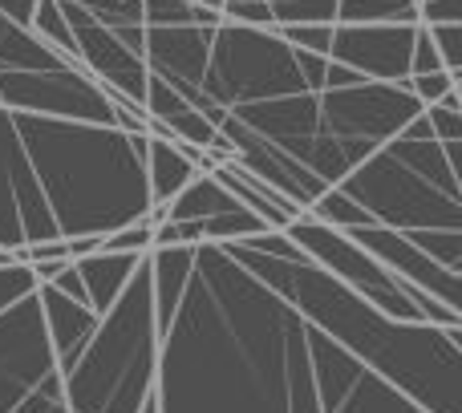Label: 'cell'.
Returning <instances> with one entry per match:
<instances>
[{
  "label": "cell",
  "mask_w": 462,
  "mask_h": 413,
  "mask_svg": "<svg viewBox=\"0 0 462 413\" xmlns=\"http://www.w3.org/2000/svg\"><path fill=\"white\" fill-rule=\"evenodd\" d=\"M57 239V223L21 151L13 114L0 106V252Z\"/></svg>",
  "instance_id": "obj_10"
},
{
  "label": "cell",
  "mask_w": 462,
  "mask_h": 413,
  "mask_svg": "<svg viewBox=\"0 0 462 413\" xmlns=\"http://www.w3.org/2000/svg\"><path fill=\"white\" fill-rule=\"evenodd\" d=\"M159 373V328L151 308V263L138 260L126 292L97 320L89 344L61 373L69 413H138L154 393Z\"/></svg>",
  "instance_id": "obj_4"
},
{
  "label": "cell",
  "mask_w": 462,
  "mask_h": 413,
  "mask_svg": "<svg viewBox=\"0 0 462 413\" xmlns=\"http://www.w3.org/2000/svg\"><path fill=\"white\" fill-rule=\"evenodd\" d=\"M422 29L430 32L434 49H439L442 69L462 78V24H422Z\"/></svg>",
  "instance_id": "obj_35"
},
{
  "label": "cell",
  "mask_w": 462,
  "mask_h": 413,
  "mask_svg": "<svg viewBox=\"0 0 462 413\" xmlns=\"http://www.w3.org/2000/svg\"><path fill=\"white\" fill-rule=\"evenodd\" d=\"M276 24H337V0H276Z\"/></svg>",
  "instance_id": "obj_30"
},
{
  "label": "cell",
  "mask_w": 462,
  "mask_h": 413,
  "mask_svg": "<svg viewBox=\"0 0 462 413\" xmlns=\"http://www.w3.org/2000/svg\"><path fill=\"white\" fill-rule=\"evenodd\" d=\"M361 73H353L349 65H337V61H328L325 65V81H320V89H349V86H361Z\"/></svg>",
  "instance_id": "obj_42"
},
{
  "label": "cell",
  "mask_w": 462,
  "mask_h": 413,
  "mask_svg": "<svg viewBox=\"0 0 462 413\" xmlns=\"http://www.w3.org/2000/svg\"><path fill=\"white\" fill-rule=\"evenodd\" d=\"M422 114V102L406 86L361 81L349 89H320L317 94V134L337 142H353L374 154L390 138H398Z\"/></svg>",
  "instance_id": "obj_8"
},
{
  "label": "cell",
  "mask_w": 462,
  "mask_h": 413,
  "mask_svg": "<svg viewBox=\"0 0 462 413\" xmlns=\"http://www.w3.org/2000/svg\"><path fill=\"white\" fill-rule=\"evenodd\" d=\"M32 288H37V280H32V271L24 268V263H5V268H0V308H8V304L21 300V296H29Z\"/></svg>",
  "instance_id": "obj_38"
},
{
  "label": "cell",
  "mask_w": 462,
  "mask_h": 413,
  "mask_svg": "<svg viewBox=\"0 0 462 413\" xmlns=\"http://www.w3.org/2000/svg\"><path fill=\"white\" fill-rule=\"evenodd\" d=\"M422 255L450 271H462V231H402Z\"/></svg>",
  "instance_id": "obj_29"
},
{
  "label": "cell",
  "mask_w": 462,
  "mask_h": 413,
  "mask_svg": "<svg viewBox=\"0 0 462 413\" xmlns=\"http://www.w3.org/2000/svg\"><path fill=\"white\" fill-rule=\"evenodd\" d=\"M369 223L390 231H462V195L422 179L402 154L393 151V138L377 146L361 167L337 183Z\"/></svg>",
  "instance_id": "obj_6"
},
{
  "label": "cell",
  "mask_w": 462,
  "mask_h": 413,
  "mask_svg": "<svg viewBox=\"0 0 462 413\" xmlns=\"http://www.w3.org/2000/svg\"><path fill=\"white\" fill-rule=\"evenodd\" d=\"M224 16L191 5V0H143L146 29H167V24H219Z\"/></svg>",
  "instance_id": "obj_26"
},
{
  "label": "cell",
  "mask_w": 462,
  "mask_h": 413,
  "mask_svg": "<svg viewBox=\"0 0 462 413\" xmlns=\"http://www.w3.org/2000/svg\"><path fill=\"white\" fill-rule=\"evenodd\" d=\"M32 13H37V0H0V16H8L21 29L32 24Z\"/></svg>",
  "instance_id": "obj_44"
},
{
  "label": "cell",
  "mask_w": 462,
  "mask_h": 413,
  "mask_svg": "<svg viewBox=\"0 0 462 413\" xmlns=\"http://www.w3.org/2000/svg\"><path fill=\"white\" fill-rule=\"evenodd\" d=\"M418 24H462V0H418Z\"/></svg>",
  "instance_id": "obj_40"
},
{
  "label": "cell",
  "mask_w": 462,
  "mask_h": 413,
  "mask_svg": "<svg viewBox=\"0 0 462 413\" xmlns=\"http://www.w3.org/2000/svg\"><path fill=\"white\" fill-rule=\"evenodd\" d=\"M276 32L300 53L328 57V41H333V24H276Z\"/></svg>",
  "instance_id": "obj_33"
},
{
  "label": "cell",
  "mask_w": 462,
  "mask_h": 413,
  "mask_svg": "<svg viewBox=\"0 0 462 413\" xmlns=\"http://www.w3.org/2000/svg\"><path fill=\"white\" fill-rule=\"evenodd\" d=\"M292 94H312L300 73V53L276 29L219 21L211 29V53L203 81L195 94H187V102L216 126L224 110Z\"/></svg>",
  "instance_id": "obj_5"
},
{
  "label": "cell",
  "mask_w": 462,
  "mask_h": 413,
  "mask_svg": "<svg viewBox=\"0 0 462 413\" xmlns=\"http://www.w3.org/2000/svg\"><path fill=\"white\" fill-rule=\"evenodd\" d=\"M418 24H333L328 61L349 65L365 81L406 86Z\"/></svg>",
  "instance_id": "obj_12"
},
{
  "label": "cell",
  "mask_w": 462,
  "mask_h": 413,
  "mask_svg": "<svg viewBox=\"0 0 462 413\" xmlns=\"http://www.w3.org/2000/svg\"><path fill=\"white\" fill-rule=\"evenodd\" d=\"M304 341H309V369H312V390H317L320 413H333L349 398V390L357 385V377L365 373L361 361H353L337 341H328L320 328L304 325Z\"/></svg>",
  "instance_id": "obj_18"
},
{
  "label": "cell",
  "mask_w": 462,
  "mask_h": 413,
  "mask_svg": "<svg viewBox=\"0 0 462 413\" xmlns=\"http://www.w3.org/2000/svg\"><path fill=\"white\" fill-rule=\"evenodd\" d=\"M154 247V227L146 219L126 223V227L102 235V252H126V255H146Z\"/></svg>",
  "instance_id": "obj_32"
},
{
  "label": "cell",
  "mask_w": 462,
  "mask_h": 413,
  "mask_svg": "<svg viewBox=\"0 0 462 413\" xmlns=\"http://www.w3.org/2000/svg\"><path fill=\"white\" fill-rule=\"evenodd\" d=\"M65 247H69V260H81V255L102 252V235H73L65 239Z\"/></svg>",
  "instance_id": "obj_45"
},
{
  "label": "cell",
  "mask_w": 462,
  "mask_h": 413,
  "mask_svg": "<svg viewBox=\"0 0 462 413\" xmlns=\"http://www.w3.org/2000/svg\"><path fill=\"white\" fill-rule=\"evenodd\" d=\"M442 61H439V49H434L430 32L418 24L414 32V49H410V78H422V73H439Z\"/></svg>",
  "instance_id": "obj_39"
},
{
  "label": "cell",
  "mask_w": 462,
  "mask_h": 413,
  "mask_svg": "<svg viewBox=\"0 0 462 413\" xmlns=\"http://www.w3.org/2000/svg\"><path fill=\"white\" fill-rule=\"evenodd\" d=\"M138 413H159V406H154V393H151V398H146V406L138 409Z\"/></svg>",
  "instance_id": "obj_47"
},
{
  "label": "cell",
  "mask_w": 462,
  "mask_h": 413,
  "mask_svg": "<svg viewBox=\"0 0 462 413\" xmlns=\"http://www.w3.org/2000/svg\"><path fill=\"white\" fill-rule=\"evenodd\" d=\"M57 5H73L102 21L106 29L114 24H143V0H57Z\"/></svg>",
  "instance_id": "obj_31"
},
{
  "label": "cell",
  "mask_w": 462,
  "mask_h": 413,
  "mask_svg": "<svg viewBox=\"0 0 462 413\" xmlns=\"http://www.w3.org/2000/svg\"><path fill=\"white\" fill-rule=\"evenodd\" d=\"M37 304H41V320H45V336H49V349H53L57 373H69L102 317L94 308H86V304L61 296L49 284H37Z\"/></svg>",
  "instance_id": "obj_17"
},
{
  "label": "cell",
  "mask_w": 462,
  "mask_h": 413,
  "mask_svg": "<svg viewBox=\"0 0 462 413\" xmlns=\"http://www.w3.org/2000/svg\"><path fill=\"white\" fill-rule=\"evenodd\" d=\"M304 215H309V219H317V223H325V227H337V231L365 227V223H369V215L361 211V206L353 203L345 191H337V187H328V191L320 195V199L312 203Z\"/></svg>",
  "instance_id": "obj_28"
},
{
  "label": "cell",
  "mask_w": 462,
  "mask_h": 413,
  "mask_svg": "<svg viewBox=\"0 0 462 413\" xmlns=\"http://www.w3.org/2000/svg\"><path fill=\"white\" fill-rule=\"evenodd\" d=\"M191 5L208 8V13H219V8H224V0H191Z\"/></svg>",
  "instance_id": "obj_46"
},
{
  "label": "cell",
  "mask_w": 462,
  "mask_h": 413,
  "mask_svg": "<svg viewBox=\"0 0 462 413\" xmlns=\"http://www.w3.org/2000/svg\"><path fill=\"white\" fill-rule=\"evenodd\" d=\"M211 29L216 24H167V29H146L143 24V61L151 73L179 89L195 94L208 69L211 53Z\"/></svg>",
  "instance_id": "obj_16"
},
{
  "label": "cell",
  "mask_w": 462,
  "mask_h": 413,
  "mask_svg": "<svg viewBox=\"0 0 462 413\" xmlns=\"http://www.w3.org/2000/svg\"><path fill=\"white\" fill-rule=\"evenodd\" d=\"M239 122L244 130H252L255 138L272 142L276 151H284L288 159H296L304 167L317 138V94H292V97H272V102H252L224 110Z\"/></svg>",
  "instance_id": "obj_15"
},
{
  "label": "cell",
  "mask_w": 462,
  "mask_h": 413,
  "mask_svg": "<svg viewBox=\"0 0 462 413\" xmlns=\"http://www.w3.org/2000/svg\"><path fill=\"white\" fill-rule=\"evenodd\" d=\"M13 413H69V406H65V401H57V398H45V393L32 390L29 398H24Z\"/></svg>",
  "instance_id": "obj_43"
},
{
  "label": "cell",
  "mask_w": 462,
  "mask_h": 413,
  "mask_svg": "<svg viewBox=\"0 0 462 413\" xmlns=\"http://www.w3.org/2000/svg\"><path fill=\"white\" fill-rule=\"evenodd\" d=\"M13 122L61 239L110 235L146 219V134L37 114H13Z\"/></svg>",
  "instance_id": "obj_3"
},
{
  "label": "cell",
  "mask_w": 462,
  "mask_h": 413,
  "mask_svg": "<svg viewBox=\"0 0 462 413\" xmlns=\"http://www.w3.org/2000/svg\"><path fill=\"white\" fill-rule=\"evenodd\" d=\"M151 263V308H154V328H159V341L167 336L171 320H175L179 304H183L187 280L195 268V247H151L146 252Z\"/></svg>",
  "instance_id": "obj_19"
},
{
  "label": "cell",
  "mask_w": 462,
  "mask_h": 413,
  "mask_svg": "<svg viewBox=\"0 0 462 413\" xmlns=\"http://www.w3.org/2000/svg\"><path fill=\"white\" fill-rule=\"evenodd\" d=\"M61 16H65V24H69V32H73V49H78L81 69H86L97 86L110 89V94L143 106L146 78H151V69H146L143 57H138L134 49H126L102 21H94V16L81 13V8L61 5Z\"/></svg>",
  "instance_id": "obj_13"
},
{
  "label": "cell",
  "mask_w": 462,
  "mask_h": 413,
  "mask_svg": "<svg viewBox=\"0 0 462 413\" xmlns=\"http://www.w3.org/2000/svg\"><path fill=\"white\" fill-rule=\"evenodd\" d=\"M263 288L284 296L304 325L320 328L353 361L402 390L426 413H462V325L390 320L317 263H284L244 243H219Z\"/></svg>",
  "instance_id": "obj_2"
},
{
  "label": "cell",
  "mask_w": 462,
  "mask_h": 413,
  "mask_svg": "<svg viewBox=\"0 0 462 413\" xmlns=\"http://www.w3.org/2000/svg\"><path fill=\"white\" fill-rule=\"evenodd\" d=\"M227 211H239V203L231 199L211 175H195L191 183L167 203V219H175V223L211 219V215H227Z\"/></svg>",
  "instance_id": "obj_23"
},
{
  "label": "cell",
  "mask_w": 462,
  "mask_h": 413,
  "mask_svg": "<svg viewBox=\"0 0 462 413\" xmlns=\"http://www.w3.org/2000/svg\"><path fill=\"white\" fill-rule=\"evenodd\" d=\"M195 175H199V170L179 154L175 142H167V138H146V191H151V206H167Z\"/></svg>",
  "instance_id": "obj_22"
},
{
  "label": "cell",
  "mask_w": 462,
  "mask_h": 413,
  "mask_svg": "<svg viewBox=\"0 0 462 413\" xmlns=\"http://www.w3.org/2000/svg\"><path fill=\"white\" fill-rule=\"evenodd\" d=\"M333 413H426V409L414 406L402 390H393L390 381H382L377 373L365 369V373L357 377V385L349 390V398H345Z\"/></svg>",
  "instance_id": "obj_24"
},
{
  "label": "cell",
  "mask_w": 462,
  "mask_h": 413,
  "mask_svg": "<svg viewBox=\"0 0 462 413\" xmlns=\"http://www.w3.org/2000/svg\"><path fill=\"white\" fill-rule=\"evenodd\" d=\"M345 235L369 252L385 271L402 280V284H414L418 292L434 296L439 304L462 312V271H450L442 263H434L430 255H422L414 243H410L402 231H390V227H377V223H365V227H349Z\"/></svg>",
  "instance_id": "obj_14"
},
{
  "label": "cell",
  "mask_w": 462,
  "mask_h": 413,
  "mask_svg": "<svg viewBox=\"0 0 462 413\" xmlns=\"http://www.w3.org/2000/svg\"><path fill=\"white\" fill-rule=\"evenodd\" d=\"M0 106L8 114L114 126L110 94L81 65H61V69H41V73H0Z\"/></svg>",
  "instance_id": "obj_9"
},
{
  "label": "cell",
  "mask_w": 462,
  "mask_h": 413,
  "mask_svg": "<svg viewBox=\"0 0 462 413\" xmlns=\"http://www.w3.org/2000/svg\"><path fill=\"white\" fill-rule=\"evenodd\" d=\"M268 5H276V0H268Z\"/></svg>",
  "instance_id": "obj_48"
},
{
  "label": "cell",
  "mask_w": 462,
  "mask_h": 413,
  "mask_svg": "<svg viewBox=\"0 0 462 413\" xmlns=\"http://www.w3.org/2000/svg\"><path fill=\"white\" fill-rule=\"evenodd\" d=\"M337 24H418V0H337Z\"/></svg>",
  "instance_id": "obj_25"
},
{
  "label": "cell",
  "mask_w": 462,
  "mask_h": 413,
  "mask_svg": "<svg viewBox=\"0 0 462 413\" xmlns=\"http://www.w3.org/2000/svg\"><path fill=\"white\" fill-rule=\"evenodd\" d=\"M138 260H143V255H126V252H94V255L73 260L81 284H86V300L97 317H106V312L114 308V300L126 292L130 276L138 271Z\"/></svg>",
  "instance_id": "obj_21"
},
{
  "label": "cell",
  "mask_w": 462,
  "mask_h": 413,
  "mask_svg": "<svg viewBox=\"0 0 462 413\" xmlns=\"http://www.w3.org/2000/svg\"><path fill=\"white\" fill-rule=\"evenodd\" d=\"M426 122H430L434 142H442L447 151L462 146V110H447V106H426Z\"/></svg>",
  "instance_id": "obj_37"
},
{
  "label": "cell",
  "mask_w": 462,
  "mask_h": 413,
  "mask_svg": "<svg viewBox=\"0 0 462 413\" xmlns=\"http://www.w3.org/2000/svg\"><path fill=\"white\" fill-rule=\"evenodd\" d=\"M49 373H57V361L32 288L29 296L0 308V413H13Z\"/></svg>",
  "instance_id": "obj_11"
},
{
  "label": "cell",
  "mask_w": 462,
  "mask_h": 413,
  "mask_svg": "<svg viewBox=\"0 0 462 413\" xmlns=\"http://www.w3.org/2000/svg\"><path fill=\"white\" fill-rule=\"evenodd\" d=\"M159 413H320L304 320L219 243L195 247L183 304L159 341Z\"/></svg>",
  "instance_id": "obj_1"
},
{
  "label": "cell",
  "mask_w": 462,
  "mask_h": 413,
  "mask_svg": "<svg viewBox=\"0 0 462 413\" xmlns=\"http://www.w3.org/2000/svg\"><path fill=\"white\" fill-rule=\"evenodd\" d=\"M284 231H288V239L309 255V263L325 268L328 276L341 280L349 292H357L361 300L374 304L377 312H385L390 320H418V325H426L422 312L414 308V300H410L406 288H402V280L393 276V271H385L369 252H361L345 231L325 227V223L309 219V215L288 223Z\"/></svg>",
  "instance_id": "obj_7"
},
{
  "label": "cell",
  "mask_w": 462,
  "mask_h": 413,
  "mask_svg": "<svg viewBox=\"0 0 462 413\" xmlns=\"http://www.w3.org/2000/svg\"><path fill=\"white\" fill-rule=\"evenodd\" d=\"M236 243H244V247H252V252H260V255H272V260H284V263H304L309 255L300 252V247L288 239V231H260V235H252V239H236Z\"/></svg>",
  "instance_id": "obj_34"
},
{
  "label": "cell",
  "mask_w": 462,
  "mask_h": 413,
  "mask_svg": "<svg viewBox=\"0 0 462 413\" xmlns=\"http://www.w3.org/2000/svg\"><path fill=\"white\" fill-rule=\"evenodd\" d=\"M32 32H37L41 41H45L53 53H61L69 65H78V49H73V32L69 24H65L61 16V5L57 0H37V13H32Z\"/></svg>",
  "instance_id": "obj_27"
},
{
  "label": "cell",
  "mask_w": 462,
  "mask_h": 413,
  "mask_svg": "<svg viewBox=\"0 0 462 413\" xmlns=\"http://www.w3.org/2000/svg\"><path fill=\"white\" fill-rule=\"evenodd\" d=\"M458 86H462V78H458V73H447V69L422 73V78H410L406 81V89L418 97V102H422V110H426V106H439L442 97H447L450 89H458Z\"/></svg>",
  "instance_id": "obj_36"
},
{
  "label": "cell",
  "mask_w": 462,
  "mask_h": 413,
  "mask_svg": "<svg viewBox=\"0 0 462 413\" xmlns=\"http://www.w3.org/2000/svg\"><path fill=\"white\" fill-rule=\"evenodd\" d=\"M211 179H216V183L224 187V191H227L239 206H247V211H252L260 223H268L272 231H284L288 223H296V219L304 215V211H296V206L288 203L284 195H276L272 187H263L255 175H247V170L239 167L236 159L211 170Z\"/></svg>",
  "instance_id": "obj_20"
},
{
  "label": "cell",
  "mask_w": 462,
  "mask_h": 413,
  "mask_svg": "<svg viewBox=\"0 0 462 413\" xmlns=\"http://www.w3.org/2000/svg\"><path fill=\"white\" fill-rule=\"evenodd\" d=\"M49 288H57L61 296H69V300H78V304H86V308H89V300H86V284H81V276H78V268H73V260L65 263V268L57 271L53 280H49Z\"/></svg>",
  "instance_id": "obj_41"
}]
</instances>
